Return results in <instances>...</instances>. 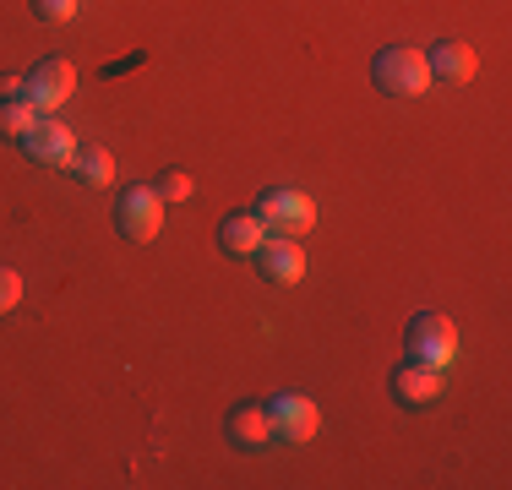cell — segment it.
I'll list each match as a JSON object with an SVG mask.
<instances>
[{"label":"cell","mask_w":512,"mask_h":490,"mask_svg":"<svg viewBox=\"0 0 512 490\" xmlns=\"http://www.w3.org/2000/svg\"><path fill=\"white\" fill-rule=\"evenodd\" d=\"M442 392H447V382H442V371H436V365L404 360V365L393 371V398L404 403V409H431Z\"/></svg>","instance_id":"obj_8"},{"label":"cell","mask_w":512,"mask_h":490,"mask_svg":"<svg viewBox=\"0 0 512 490\" xmlns=\"http://www.w3.org/2000/svg\"><path fill=\"white\" fill-rule=\"evenodd\" d=\"M256 256H262L256 267H262L267 284H284V289H289V284H300V278H306V251H300L289 235L262 240V251H256Z\"/></svg>","instance_id":"obj_9"},{"label":"cell","mask_w":512,"mask_h":490,"mask_svg":"<svg viewBox=\"0 0 512 490\" xmlns=\"http://www.w3.org/2000/svg\"><path fill=\"white\" fill-rule=\"evenodd\" d=\"M22 93L39 104V115H55V109L77 93V71H71V60H39V66L22 77Z\"/></svg>","instance_id":"obj_6"},{"label":"cell","mask_w":512,"mask_h":490,"mask_svg":"<svg viewBox=\"0 0 512 490\" xmlns=\"http://www.w3.org/2000/svg\"><path fill=\"white\" fill-rule=\"evenodd\" d=\"M71 175L82 180L88 191H104L115 180V153L104 142H77V158H71Z\"/></svg>","instance_id":"obj_13"},{"label":"cell","mask_w":512,"mask_h":490,"mask_svg":"<svg viewBox=\"0 0 512 490\" xmlns=\"http://www.w3.org/2000/svg\"><path fill=\"white\" fill-rule=\"evenodd\" d=\"M267 420H273V441H295V447H306L322 431V414H316V403L306 392H273L267 398Z\"/></svg>","instance_id":"obj_4"},{"label":"cell","mask_w":512,"mask_h":490,"mask_svg":"<svg viewBox=\"0 0 512 490\" xmlns=\"http://www.w3.org/2000/svg\"><path fill=\"white\" fill-rule=\"evenodd\" d=\"M33 11H39L44 22H71L77 17V0H33Z\"/></svg>","instance_id":"obj_17"},{"label":"cell","mask_w":512,"mask_h":490,"mask_svg":"<svg viewBox=\"0 0 512 490\" xmlns=\"http://www.w3.org/2000/svg\"><path fill=\"white\" fill-rule=\"evenodd\" d=\"M425 66H431V82H453V88H463V82H474L480 60H474V49H469V44L442 39L436 49H425Z\"/></svg>","instance_id":"obj_10"},{"label":"cell","mask_w":512,"mask_h":490,"mask_svg":"<svg viewBox=\"0 0 512 490\" xmlns=\"http://www.w3.org/2000/svg\"><path fill=\"white\" fill-rule=\"evenodd\" d=\"M262 240H267V224H262V213H229L224 224H218V245L224 251H235V256H256L262 251Z\"/></svg>","instance_id":"obj_11"},{"label":"cell","mask_w":512,"mask_h":490,"mask_svg":"<svg viewBox=\"0 0 512 490\" xmlns=\"http://www.w3.org/2000/svg\"><path fill=\"white\" fill-rule=\"evenodd\" d=\"M229 441L235 447H262V441H273V420H267V403H235L229 409Z\"/></svg>","instance_id":"obj_12"},{"label":"cell","mask_w":512,"mask_h":490,"mask_svg":"<svg viewBox=\"0 0 512 490\" xmlns=\"http://www.w3.org/2000/svg\"><path fill=\"white\" fill-rule=\"evenodd\" d=\"M22 93V77H0V98H17Z\"/></svg>","instance_id":"obj_18"},{"label":"cell","mask_w":512,"mask_h":490,"mask_svg":"<svg viewBox=\"0 0 512 490\" xmlns=\"http://www.w3.org/2000/svg\"><path fill=\"white\" fill-rule=\"evenodd\" d=\"M17 305H22V278L11 273V267H0V316L17 311Z\"/></svg>","instance_id":"obj_16"},{"label":"cell","mask_w":512,"mask_h":490,"mask_svg":"<svg viewBox=\"0 0 512 490\" xmlns=\"http://www.w3.org/2000/svg\"><path fill=\"white\" fill-rule=\"evenodd\" d=\"M33 126H39V104H33L28 93H17V98H0V137L22 142Z\"/></svg>","instance_id":"obj_14"},{"label":"cell","mask_w":512,"mask_h":490,"mask_svg":"<svg viewBox=\"0 0 512 490\" xmlns=\"http://www.w3.org/2000/svg\"><path fill=\"white\" fill-rule=\"evenodd\" d=\"M404 349H409V360L447 371V365L458 360V327L447 322L442 311H420V316L409 322V333H404Z\"/></svg>","instance_id":"obj_2"},{"label":"cell","mask_w":512,"mask_h":490,"mask_svg":"<svg viewBox=\"0 0 512 490\" xmlns=\"http://www.w3.org/2000/svg\"><path fill=\"white\" fill-rule=\"evenodd\" d=\"M256 213H262V224L267 229H278V235H311V224H316V202L306 191H289V186H273V191H262V202H256Z\"/></svg>","instance_id":"obj_5"},{"label":"cell","mask_w":512,"mask_h":490,"mask_svg":"<svg viewBox=\"0 0 512 490\" xmlns=\"http://www.w3.org/2000/svg\"><path fill=\"white\" fill-rule=\"evenodd\" d=\"M22 153L33 158V164H50V169H71V158H77V131L60 126L55 115H39V126L22 137Z\"/></svg>","instance_id":"obj_7"},{"label":"cell","mask_w":512,"mask_h":490,"mask_svg":"<svg viewBox=\"0 0 512 490\" xmlns=\"http://www.w3.org/2000/svg\"><path fill=\"white\" fill-rule=\"evenodd\" d=\"M115 229L131 245H148L158 229H164V196H158L153 186H126L120 202H115Z\"/></svg>","instance_id":"obj_3"},{"label":"cell","mask_w":512,"mask_h":490,"mask_svg":"<svg viewBox=\"0 0 512 490\" xmlns=\"http://www.w3.org/2000/svg\"><path fill=\"white\" fill-rule=\"evenodd\" d=\"M153 191L164 196V207H169V202H186V196H191V175H186V169H169V175L158 180Z\"/></svg>","instance_id":"obj_15"},{"label":"cell","mask_w":512,"mask_h":490,"mask_svg":"<svg viewBox=\"0 0 512 490\" xmlns=\"http://www.w3.org/2000/svg\"><path fill=\"white\" fill-rule=\"evenodd\" d=\"M371 82L393 98H420L431 88V66H425V49H409V44H393L371 60Z\"/></svg>","instance_id":"obj_1"}]
</instances>
